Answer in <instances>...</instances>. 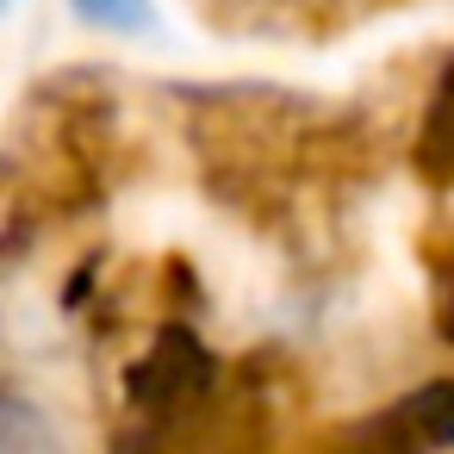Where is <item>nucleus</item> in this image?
Here are the masks:
<instances>
[{
    "mask_svg": "<svg viewBox=\"0 0 454 454\" xmlns=\"http://www.w3.org/2000/svg\"><path fill=\"white\" fill-rule=\"evenodd\" d=\"M212 380V355H206V342L193 336V330H181V324H168L162 336H156V348L131 367V404L137 411H175L181 398H193L200 386Z\"/></svg>",
    "mask_w": 454,
    "mask_h": 454,
    "instance_id": "f257e3e1",
    "label": "nucleus"
},
{
    "mask_svg": "<svg viewBox=\"0 0 454 454\" xmlns=\"http://www.w3.org/2000/svg\"><path fill=\"white\" fill-rule=\"evenodd\" d=\"M417 168H423V181H435V187L454 181V57H448V69L435 75V94H429V106H423Z\"/></svg>",
    "mask_w": 454,
    "mask_h": 454,
    "instance_id": "f03ea898",
    "label": "nucleus"
},
{
    "mask_svg": "<svg viewBox=\"0 0 454 454\" xmlns=\"http://www.w3.org/2000/svg\"><path fill=\"white\" fill-rule=\"evenodd\" d=\"M0 454H63L57 435H51V423L20 392H7V404H0Z\"/></svg>",
    "mask_w": 454,
    "mask_h": 454,
    "instance_id": "7ed1b4c3",
    "label": "nucleus"
},
{
    "mask_svg": "<svg viewBox=\"0 0 454 454\" xmlns=\"http://www.w3.org/2000/svg\"><path fill=\"white\" fill-rule=\"evenodd\" d=\"M411 417L417 429L429 435V448H454V380H435V386H417L411 398Z\"/></svg>",
    "mask_w": 454,
    "mask_h": 454,
    "instance_id": "20e7f679",
    "label": "nucleus"
},
{
    "mask_svg": "<svg viewBox=\"0 0 454 454\" xmlns=\"http://www.w3.org/2000/svg\"><path fill=\"white\" fill-rule=\"evenodd\" d=\"M75 13L100 32H150V0H75Z\"/></svg>",
    "mask_w": 454,
    "mask_h": 454,
    "instance_id": "39448f33",
    "label": "nucleus"
},
{
    "mask_svg": "<svg viewBox=\"0 0 454 454\" xmlns=\"http://www.w3.org/2000/svg\"><path fill=\"white\" fill-rule=\"evenodd\" d=\"M435 330L454 342V243H448V255L435 262Z\"/></svg>",
    "mask_w": 454,
    "mask_h": 454,
    "instance_id": "423d86ee",
    "label": "nucleus"
}]
</instances>
